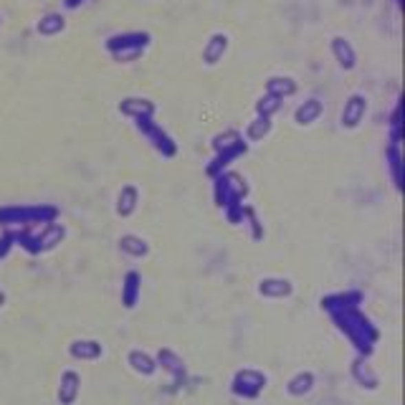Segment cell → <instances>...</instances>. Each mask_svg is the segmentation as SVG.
Wrapping results in <instances>:
<instances>
[{"instance_id":"obj_1","label":"cell","mask_w":405,"mask_h":405,"mask_svg":"<svg viewBox=\"0 0 405 405\" xmlns=\"http://www.w3.org/2000/svg\"><path fill=\"white\" fill-rule=\"evenodd\" d=\"M149 43V36L147 33H125V36H112L107 41V48H110L112 54L117 56V59H132V56H140L142 48Z\"/></svg>"},{"instance_id":"obj_2","label":"cell","mask_w":405,"mask_h":405,"mask_svg":"<svg viewBox=\"0 0 405 405\" xmlns=\"http://www.w3.org/2000/svg\"><path fill=\"white\" fill-rule=\"evenodd\" d=\"M365 117V99L360 96V94H355V96H350V101L344 104L342 110V125L344 127H357L360 119Z\"/></svg>"},{"instance_id":"obj_3","label":"cell","mask_w":405,"mask_h":405,"mask_svg":"<svg viewBox=\"0 0 405 405\" xmlns=\"http://www.w3.org/2000/svg\"><path fill=\"white\" fill-rule=\"evenodd\" d=\"M226 48H228V36H223V33H216V36L208 41L205 51H202V59H205V63H218L220 56L226 54Z\"/></svg>"},{"instance_id":"obj_4","label":"cell","mask_w":405,"mask_h":405,"mask_svg":"<svg viewBox=\"0 0 405 405\" xmlns=\"http://www.w3.org/2000/svg\"><path fill=\"white\" fill-rule=\"evenodd\" d=\"M332 51H335L337 61L342 63L344 69H355V51H352V46L347 43L344 39H335V43H332Z\"/></svg>"},{"instance_id":"obj_5","label":"cell","mask_w":405,"mask_h":405,"mask_svg":"<svg viewBox=\"0 0 405 405\" xmlns=\"http://www.w3.org/2000/svg\"><path fill=\"white\" fill-rule=\"evenodd\" d=\"M122 112H127V114L142 119V117H149V114L155 112V107H152L147 99H127L125 104H122Z\"/></svg>"},{"instance_id":"obj_6","label":"cell","mask_w":405,"mask_h":405,"mask_svg":"<svg viewBox=\"0 0 405 405\" xmlns=\"http://www.w3.org/2000/svg\"><path fill=\"white\" fill-rule=\"evenodd\" d=\"M320 112H322V104L317 99H309L304 107H299V112H296V122L299 125H312L314 119L320 117Z\"/></svg>"},{"instance_id":"obj_7","label":"cell","mask_w":405,"mask_h":405,"mask_svg":"<svg viewBox=\"0 0 405 405\" xmlns=\"http://www.w3.org/2000/svg\"><path fill=\"white\" fill-rule=\"evenodd\" d=\"M63 25H66V23H63V18L56 16V13H51V16L41 18L39 33H41V36H56V33L63 31Z\"/></svg>"},{"instance_id":"obj_8","label":"cell","mask_w":405,"mask_h":405,"mask_svg":"<svg viewBox=\"0 0 405 405\" xmlns=\"http://www.w3.org/2000/svg\"><path fill=\"white\" fill-rule=\"evenodd\" d=\"M294 81H291V79H271V81H269V92L273 94V96H276V99H279V96H289V94H294Z\"/></svg>"},{"instance_id":"obj_9","label":"cell","mask_w":405,"mask_h":405,"mask_svg":"<svg viewBox=\"0 0 405 405\" xmlns=\"http://www.w3.org/2000/svg\"><path fill=\"white\" fill-rule=\"evenodd\" d=\"M273 110H279V99H276V96H266V99H261V104H258V112H261V114H271Z\"/></svg>"},{"instance_id":"obj_10","label":"cell","mask_w":405,"mask_h":405,"mask_svg":"<svg viewBox=\"0 0 405 405\" xmlns=\"http://www.w3.org/2000/svg\"><path fill=\"white\" fill-rule=\"evenodd\" d=\"M81 0H66V8H76Z\"/></svg>"}]
</instances>
